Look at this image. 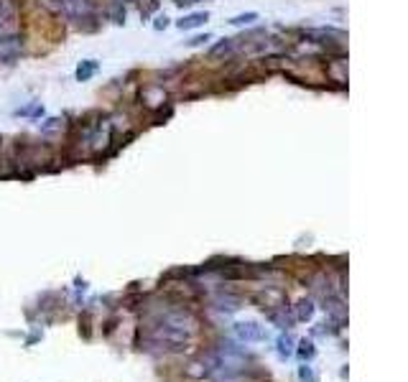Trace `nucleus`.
<instances>
[{
  "instance_id": "1",
  "label": "nucleus",
  "mask_w": 408,
  "mask_h": 382,
  "mask_svg": "<svg viewBox=\"0 0 408 382\" xmlns=\"http://www.w3.org/2000/svg\"><path fill=\"white\" fill-rule=\"evenodd\" d=\"M232 334L240 344H261L268 339L265 326L258 321H237V324H232Z\"/></svg>"
},
{
  "instance_id": "2",
  "label": "nucleus",
  "mask_w": 408,
  "mask_h": 382,
  "mask_svg": "<svg viewBox=\"0 0 408 382\" xmlns=\"http://www.w3.org/2000/svg\"><path fill=\"white\" fill-rule=\"evenodd\" d=\"M23 51V38L19 34H3L0 36V62L13 64Z\"/></svg>"
},
{
  "instance_id": "3",
  "label": "nucleus",
  "mask_w": 408,
  "mask_h": 382,
  "mask_svg": "<svg viewBox=\"0 0 408 382\" xmlns=\"http://www.w3.org/2000/svg\"><path fill=\"white\" fill-rule=\"evenodd\" d=\"M253 301L258 303L265 313H268V311H276V309H283V306H286V296H283V291L265 288V294H255Z\"/></svg>"
},
{
  "instance_id": "4",
  "label": "nucleus",
  "mask_w": 408,
  "mask_h": 382,
  "mask_svg": "<svg viewBox=\"0 0 408 382\" xmlns=\"http://www.w3.org/2000/svg\"><path fill=\"white\" fill-rule=\"evenodd\" d=\"M212 306H215L217 311L232 313V311H237V309H243V298H240V296H232V294L219 291V294L212 296Z\"/></svg>"
},
{
  "instance_id": "5",
  "label": "nucleus",
  "mask_w": 408,
  "mask_h": 382,
  "mask_svg": "<svg viewBox=\"0 0 408 382\" xmlns=\"http://www.w3.org/2000/svg\"><path fill=\"white\" fill-rule=\"evenodd\" d=\"M314 311H317V306H314V301L311 298H301L296 306H293V319L296 321H309L311 316H314Z\"/></svg>"
},
{
  "instance_id": "6",
  "label": "nucleus",
  "mask_w": 408,
  "mask_h": 382,
  "mask_svg": "<svg viewBox=\"0 0 408 382\" xmlns=\"http://www.w3.org/2000/svg\"><path fill=\"white\" fill-rule=\"evenodd\" d=\"M209 21V13H189V16H184L176 26L182 28V31H191V28H200L204 26Z\"/></svg>"
},
{
  "instance_id": "7",
  "label": "nucleus",
  "mask_w": 408,
  "mask_h": 382,
  "mask_svg": "<svg viewBox=\"0 0 408 382\" xmlns=\"http://www.w3.org/2000/svg\"><path fill=\"white\" fill-rule=\"evenodd\" d=\"M235 49H237V38H222L217 46H212L209 56H212V59H217V56H230V53H235Z\"/></svg>"
},
{
  "instance_id": "8",
  "label": "nucleus",
  "mask_w": 408,
  "mask_h": 382,
  "mask_svg": "<svg viewBox=\"0 0 408 382\" xmlns=\"http://www.w3.org/2000/svg\"><path fill=\"white\" fill-rule=\"evenodd\" d=\"M293 344H296V342H293V337H291V334H281V337H278V342H276V352H278V357H281V359H289V357H293Z\"/></svg>"
},
{
  "instance_id": "9",
  "label": "nucleus",
  "mask_w": 408,
  "mask_h": 382,
  "mask_svg": "<svg viewBox=\"0 0 408 382\" xmlns=\"http://www.w3.org/2000/svg\"><path fill=\"white\" fill-rule=\"evenodd\" d=\"M293 355H299L301 362H311V359L317 357V347H314V342H311V339H301L299 347L293 349Z\"/></svg>"
},
{
  "instance_id": "10",
  "label": "nucleus",
  "mask_w": 408,
  "mask_h": 382,
  "mask_svg": "<svg viewBox=\"0 0 408 382\" xmlns=\"http://www.w3.org/2000/svg\"><path fill=\"white\" fill-rule=\"evenodd\" d=\"M97 69H100V64L92 62V59H87V62H82L80 67H77V80H80V82L92 80V77L97 74Z\"/></svg>"
},
{
  "instance_id": "11",
  "label": "nucleus",
  "mask_w": 408,
  "mask_h": 382,
  "mask_svg": "<svg viewBox=\"0 0 408 382\" xmlns=\"http://www.w3.org/2000/svg\"><path fill=\"white\" fill-rule=\"evenodd\" d=\"M255 21H258V13H253V10H250V13H243V16L230 18L227 23H230V26H250V23H255Z\"/></svg>"
},
{
  "instance_id": "12",
  "label": "nucleus",
  "mask_w": 408,
  "mask_h": 382,
  "mask_svg": "<svg viewBox=\"0 0 408 382\" xmlns=\"http://www.w3.org/2000/svg\"><path fill=\"white\" fill-rule=\"evenodd\" d=\"M299 380L301 382H319L317 372H314V367L309 365V362H304V365L299 367Z\"/></svg>"
},
{
  "instance_id": "13",
  "label": "nucleus",
  "mask_w": 408,
  "mask_h": 382,
  "mask_svg": "<svg viewBox=\"0 0 408 382\" xmlns=\"http://www.w3.org/2000/svg\"><path fill=\"white\" fill-rule=\"evenodd\" d=\"M13 21V8H10L8 0H0V28Z\"/></svg>"
},
{
  "instance_id": "14",
  "label": "nucleus",
  "mask_w": 408,
  "mask_h": 382,
  "mask_svg": "<svg viewBox=\"0 0 408 382\" xmlns=\"http://www.w3.org/2000/svg\"><path fill=\"white\" fill-rule=\"evenodd\" d=\"M64 3H67V0H41V5H44L46 10H51V13H62Z\"/></svg>"
},
{
  "instance_id": "15",
  "label": "nucleus",
  "mask_w": 408,
  "mask_h": 382,
  "mask_svg": "<svg viewBox=\"0 0 408 382\" xmlns=\"http://www.w3.org/2000/svg\"><path fill=\"white\" fill-rule=\"evenodd\" d=\"M16 115H34V117H38V115H44V107L41 105H31V107H23V110H19Z\"/></svg>"
},
{
  "instance_id": "16",
  "label": "nucleus",
  "mask_w": 408,
  "mask_h": 382,
  "mask_svg": "<svg viewBox=\"0 0 408 382\" xmlns=\"http://www.w3.org/2000/svg\"><path fill=\"white\" fill-rule=\"evenodd\" d=\"M209 41V36L204 34V36H194L191 41H187V46H202V44H207Z\"/></svg>"
},
{
  "instance_id": "17",
  "label": "nucleus",
  "mask_w": 408,
  "mask_h": 382,
  "mask_svg": "<svg viewBox=\"0 0 408 382\" xmlns=\"http://www.w3.org/2000/svg\"><path fill=\"white\" fill-rule=\"evenodd\" d=\"M166 26H169V18H166V16H158V18H156V23H154L156 31H163Z\"/></svg>"
},
{
  "instance_id": "18",
  "label": "nucleus",
  "mask_w": 408,
  "mask_h": 382,
  "mask_svg": "<svg viewBox=\"0 0 408 382\" xmlns=\"http://www.w3.org/2000/svg\"><path fill=\"white\" fill-rule=\"evenodd\" d=\"M179 8H184V5H194V3H200V0H173Z\"/></svg>"
},
{
  "instance_id": "19",
  "label": "nucleus",
  "mask_w": 408,
  "mask_h": 382,
  "mask_svg": "<svg viewBox=\"0 0 408 382\" xmlns=\"http://www.w3.org/2000/svg\"><path fill=\"white\" fill-rule=\"evenodd\" d=\"M230 382H237V380H230Z\"/></svg>"
}]
</instances>
